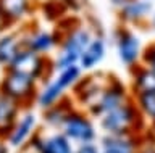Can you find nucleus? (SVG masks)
I'll return each instance as SVG.
<instances>
[{
    "mask_svg": "<svg viewBox=\"0 0 155 153\" xmlns=\"http://www.w3.org/2000/svg\"><path fill=\"white\" fill-rule=\"evenodd\" d=\"M91 42L89 32L82 27H76V29L70 31L65 37V40L61 42V49L57 58V68L58 69H66L76 66L78 61H81L82 53L87 49Z\"/></svg>",
    "mask_w": 155,
    "mask_h": 153,
    "instance_id": "nucleus-1",
    "label": "nucleus"
},
{
    "mask_svg": "<svg viewBox=\"0 0 155 153\" xmlns=\"http://www.w3.org/2000/svg\"><path fill=\"white\" fill-rule=\"evenodd\" d=\"M2 94L23 105L24 102H29L36 97V79L8 69L7 76L2 81Z\"/></svg>",
    "mask_w": 155,
    "mask_h": 153,
    "instance_id": "nucleus-2",
    "label": "nucleus"
},
{
    "mask_svg": "<svg viewBox=\"0 0 155 153\" xmlns=\"http://www.w3.org/2000/svg\"><path fill=\"white\" fill-rule=\"evenodd\" d=\"M60 127L61 134H65L70 140L78 142L81 145L92 143V140L95 139V129L92 126L91 119L82 113L70 111L61 121Z\"/></svg>",
    "mask_w": 155,
    "mask_h": 153,
    "instance_id": "nucleus-3",
    "label": "nucleus"
},
{
    "mask_svg": "<svg viewBox=\"0 0 155 153\" xmlns=\"http://www.w3.org/2000/svg\"><path fill=\"white\" fill-rule=\"evenodd\" d=\"M79 74H81V69L78 66H73V68H66V69H61L58 76L55 78V81L50 84H47L45 87L42 89L41 95H39V105L44 108H48V107H53L57 105L58 98L61 97V94L70 87L71 84H74L78 79H79Z\"/></svg>",
    "mask_w": 155,
    "mask_h": 153,
    "instance_id": "nucleus-4",
    "label": "nucleus"
},
{
    "mask_svg": "<svg viewBox=\"0 0 155 153\" xmlns=\"http://www.w3.org/2000/svg\"><path fill=\"white\" fill-rule=\"evenodd\" d=\"M137 114L129 105H120L102 114V127L110 135H124L134 126Z\"/></svg>",
    "mask_w": 155,
    "mask_h": 153,
    "instance_id": "nucleus-5",
    "label": "nucleus"
},
{
    "mask_svg": "<svg viewBox=\"0 0 155 153\" xmlns=\"http://www.w3.org/2000/svg\"><path fill=\"white\" fill-rule=\"evenodd\" d=\"M45 60H44L42 55L36 53V52L29 50L28 47L18 53V56L13 60V63L8 66L10 71H15V73H21L26 76H31L32 79H39L42 78V74L45 73Z\"/></svg>",
    "mask_w": 155,
    "mask_h": 153,
    "instance_id": "nucleus-6",
    "label": "nucleus"
},
{
    "mask_svg": "<svg viewBox=\"0 0 155 153\" xmlns=\"http://www.w3.org/2000/svg\"><path fill=\"white\" fill-rule=\"evenodd\" d=\"M19 107L21 105L18 102L0 92V139L10 135L12 129L18 121Z\"/></svg>",
    "mask_w": 155,
    "mask_h": 153,
    "instance_id": "nucleus-7",
    "label": "nucleus"
},
{
    "mask_svg": "<svg viewBox=\"0 0 155 153\" xmlns=\"http://www.w3.org/2000/svg\"><path fill=\"white\" fill-rule=\"evenodd\" d=\"M32 143L37 147V153H74L71 140L65 134H53L45 139L37 137Z\"/></svg>",
    "mask_w": 155,
    "mask_h": 153,
    "instance_id": "nucleus-8",
    "label": "nucleus"
},
{
    "mask_svg": "<svg viewBox=\"0 0 155 153\" xmlns=\"http://www.w3.org/2000/svg\"><path fill=\"white\" fill-rule=\"evenodd\" d=\"M34 127H36V118H34V114H31V113L23 114V116L16 121L15 127L12 129L10 135L7 137L8 143H10V145H13V147L24 145V143L31 139Z\"/></svg>",
    "mask_w": 155,
    "mask_h": 153,
    "instance_id": "nucleus-9",
    "label": "nucleus"
},
{
    "mask_svg": "<svg viewBox=\"0 0 155 153\" xmlns=\"http://www.w3.org/2000/svg\"><path fill=\"white\" fill-rule=\"evenodd\" d=\"M24 47L26 45H23V40L18 37V34L2 36L0 37V65L10 66Z\"/></svg>",
    "mask_w": 155,
    "mask_h": 153,
    "instance_id": "nucleus-10",
    "label": "nucleus"
},
{
    "mask_svg": "<svg viewBox=\"0 0 155 153\" xmlns=\"http://www.w3.org/2000/svg\"><path fill=\"white\" fill-rule=\"evenodd\" d=\"M100 147V153H137L133 139L126 135H107Z\"/></svg>",
    "mask_w": 155,
    "mask_h": 153,
    "instance_id": "nucleus-11",
    "label": "nucleus"
},
{
    "mask_svg": "<svg viewBox=\"0 0 155 153\" xmlns=\"http://www.w3.org/2000/svg\"><path fill=\"white\" fill-rule=\"evenodd\" d=\"M57 44H58L57 34H52V32H47V31H37L34 34H31V37L26 42V47L29 50L42 55L45 52L52 50Z\"/></svg>",
    "mask_w": 155,
    "mask_h": 153,
    "instance_id": "nucleus-12",
    "label": "nucleus"
},
{
    "mask_svg": "<svg viewBox=\"0 0 155 153\" xmlns=\"http://www.w3.org/2000/svg\"><path fill=\"white\" fill-rule=\"evenodd\" d=\"M31 8V0H0V13L10 21H16L23 18Z\"/></svg>",
    "mask_w": 155,
    "mask_h": 153,
    "instance_id": "nucleus-13",
    "label": "nucleus"
},
{
    "mask_svg": "<svg viewBox=\"0 0 155 153\" xmlns=\"http://www.w3.org/2000/svg\"><path fill=\"white\" fill-rule=\"evenodd\" d=\"M118 52H120V56L121 60L124 61L126 65H131L134 63L136 58L139 55V42L137 39L129 34V32H124L118 37Z\"/></svg>",
    "mask_w": 155,
    "mask_h": 153,
    "instance_id": "nucleus-14",
    "label": "nucleus"
},
{
    "mask_svg": "<svg viewBox=\"0 0 155 153\" xmlns=\"http://www.w3.org/2000/svg\"><path fill=\"white\" fill-rule=\"evenodd\" d=\"M104 55H105V42L102 39H92L87 45V49L84 50V53H82L81 66L86 69L92 68L104 58Z\"/></svg>",
    "mask_w": 155,
    "mask_h": 153,
    "instance_id": "nucleus-15",
    "label": "nucleus"
},
{
    "mask_svg": "<svg viewBox=\"0 0 155 153\" xmlns=\"http://www.w3.org/2000/svg\"><path fill=\"white\" fill-rule=\"evenodd\" d=\"M136 87L139 89V94H155V71H140L136 79Z\"/></svg>",
    "mask_w": 155,
    "mask_h": 153,
    "instance_id": "nucleus-16",
    "label": "nucleus"
},
{
    "mask_svg": "<svg viewBox=\"0 0 155 153\" xmlns=\"http://www.w3.org/2000/svg\"><path fill=\"white\" fill-rule=\"evenodd\" d=\"M139 103L144 113L155 119V94H139Z\"/></svg>",
    "mask_w": 155,
    "mask_h": 153,
    "instance_id": "nucleus-17",
    "label": "nucleus"
},
{
    "mask_svg": "<svg viewBox=\"0 0 155 153\" xmlns=\"http://www.w3.org/2000/svg\"><path fill=\"white\" fill-rule=\"evenodd\" d=\"M147 8H149V3L145 2H133L124 7V15L128 18H139L147 13Z\"/></svg>",
    "mask_w": 155,
    "mask_h": 153,
    "instance_id": "nucleus-18",
    "label": "nucleus"
},
{
    "mask_svg": "<svg viewBox=\"0 0 155 153\" xmlns=\"http://www.w3.org/2000/svg\"><path fill=\"white\" fill-rule=\"evenodd\" d=\"M74 153H100V150L97 147H94L92 143H87V145H81L78 148V151Z\"/></svg>",
    "mask_w": 155,
    "mask_h": 153,
    "instance_id": "nucleus-19",
    "label": "nucleus"
},
{
    "mask_svg": "<svg viewBox=\"0 0 155 153\" xmlns=\"http://www.w3.org/2000/svg\"><path fill=\"white\" fill-rule=\"evenodd\" d=\"M149 63H150V66H152V71H155V47H152V50H150Z\"/></svg>",
    "mask_w": 155,
    "mask_h": 153,
    "instance_id": "nucleus-20",
    "label": "nucleus"
},
{
    "mask_svg": "<svg viewBox=\"0 0 155 153\" xmlns=\"http://www.w3.org/2000/svg\"><path fill=\"white\" fill-rule=\"evenodd\" d=\"M7 24H8V23H7V20H5V18L2 16V13H0V32L3 31V27L7 26Z\"/></svg>",
    "mask_w": 155,
    "mask_h": 153,
    "instance_id": "nucleus-21",
    "label": "nucleus"
},
{
    "mask_svg": "<svg viewBox=\"0 0 155 153\" xmlns=\"http://www.w3.org/2000/svg\"><path fill=\"white\" fill-rule=\"evenodd\" d=\"M0 153H8V150H7V147H5V143L0 140Z\"/></svg>",
    "mask_w": 155,
    "mask_h": 153,
    "instance_id": "nucleus-22",
    "label": "nucleus"
},
{
    "mask_svg": "<svg viewBox=\"0 0 155 153\" xmlns=\"http://www.w3.org/2000/svg\"><path fill=\"white\" fill-rule=\"evenodd\" d=\"M52 2H55V3H66L68 0H52Z\"/></svg>",
    "mask_w": 155,
    "mask_h": 153,
    "instance_id": "nucleus-23",
    "label": "nucleus"
},
{
    "mask_svg": "<svg viewBox=\"0 0 155 153\" xmlns=\"http://www.w3.org/2000/svg\"><path fill=\"white\" fill-rule=\"evenodd\" d=\"M140 153H155V150H152V148H149V150H144V151H140Z\"/></svg>",
    "mask_w": 155,
    "mask_h": 153,
    "instance_id": "nucleus-24",
    "label": "nucleus"
},
{
    "mask_svg": "<svg viewBox=\"0 0 155 153\" xmlns=\"http://www.w3.org/2000/svg\"><path fill=\"white\" fill-rule=\"evenodd\" d=\"M153 24H155V20H153Z\"/></svg>",
    "mask_w": 155,
    "mask_h": 153,
    "instance_id": "nucleus-25",
    "label": "nucleus"
}]
</instances>
